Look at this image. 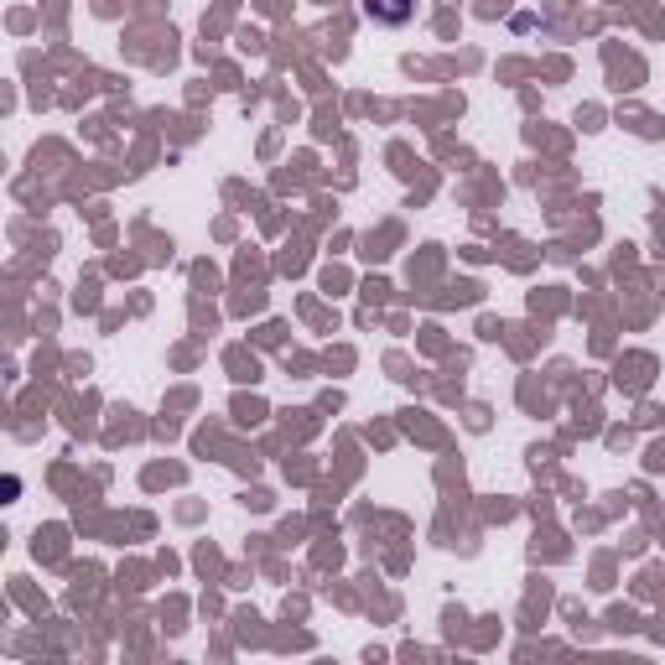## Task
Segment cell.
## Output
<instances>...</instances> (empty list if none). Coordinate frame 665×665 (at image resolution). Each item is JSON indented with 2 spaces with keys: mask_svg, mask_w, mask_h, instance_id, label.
Masks as SVG:
<instances>
[{
  "mask_svg": "<svg viewBox=\"0 0 665 665\" xmlns=\"http://www.w3.org/2000/svg\"><path fill=\"white\" fill-rule=\"evenodd\" d=\"M364 11H370V21H380V26H406L416 11V0H364Z\"/></svg>",
  "mask_w": 665,
  "mask_h": 665,
  "instance_id": "6da1fadb",
  "label": "cell"
}]
</instances>
